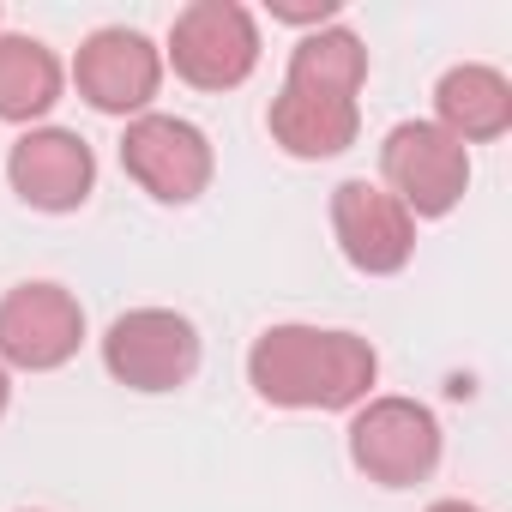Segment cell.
<instances>
[{
    "instance_id": "obj_1",
    "label": "cell",
    "mask_w": 512,
    "mask_h": 512,
    "mask_svg": "<svg viewBox=\"0 0 512 512\" xmlns=\"http://www.w3.org/2000/svg\"><path fill=\"white\" fill-rule=\"evenodd\" d=\"M380 380V356L356 332L272 326L247 350V386L272 410H356Z\"/></svg>"
},
{
    "instance_id": "obj_2",
    "label": "cell",
    "mask_w": 512,
    "mask_h": 512,
    "mask_svg": "<svg viewBox=\"0 0 512 512\" xmlns=\"http://www.w3.org/2000/svg\"><path fill=\"white\" fill-rule=\"evenodd\" d=\"M163 55L193 91H235L260 67V25L241 0H193L175 13Z\"/></svg>"
},
{
    "instance_id": "obj_3",
    "label": "cell",
    "mask_w": 512,
    "mask_h": 512,
    "mask_svg": "<svg viewBox=\"0 0 512 512\" xmlns=\"http://www.w3.org/2000/svg\"><path fill=\"white\" fill-rule=\"evenodd\" d=\"M350 464L380 488H416L440 464V422L416 398H368L350 416Z\"/></svg>"
},
{
    "instance_id": "obj_4",
    "label": "cell",
    "mask_w": 512,
    "mask_h": 512,
    "mask_svg": "<svg viewBox=\"0 0 512 512\" xmlns=\"http://www.w3.org/2000/svg\"><path fill=\"white\" fill-rule=\"evenodd\" d=\"M199 326L175 308H127L103 332V368L127 392H175L199 374Z\"/></svg>"
},
{
    "instance_id": "obj_5",
    "label": "cell",
    "mask_w": 512,
    "mask_h": 512,
    "mask_svg": "<svg viewBox=\"0 0 512 512\" xmlns=\"http://www.w3.org/2000/svg\"><path fill=\"white\" fill-rule=\"evenodd\" d=\"M380 175L410 217H446L470 187V151L434 121H398L380 145Z\"/></svg>"
},
{
    "instance_id": "obj_6",
    "label": "cell",
    "mask_w": 512,
    "mask_h": 512,
    "mask_svg": "<svg viewBox=\"0 0 512 512\" xmlns=\"http://www.w3.org/2000/svg\"><path fill=\"white\" fill-rule=\"evenodd\" d=\"M85 344V308L61 284H13L0 296V368L55 374Z\"/></svg>"
},
{
    "instance_id": "obj_7",
    "label": "cell",
    "mask_w": 512,
    "mask_h": 512,
    "mask_svg": "<svg viewBox=\"0 0 512 512\" xmlns=\"http://www.w3.org/2000/svg\"><path fill=\"white\" fill-rule=\"evenodd\" d=\"M121 169L157 205H193L211 187L217 157H211V139L193 121H181V115H139V121H127Z\"/></svg>"
},
{
    "instance_id": "obj_8",
    "label": "cell",
    "mask_w": 512,
    "mask_h": 512,
    "mask_svg": "<svg viewBox=\"0 0 512 512\" xmlns=\"http://www.w3.org/2000/svg\"><path fill=\"white\" fill-rule=\"evenodd\" d=\"M73 85L91 109L103 115H151V97L163 85V49L145 31L127 25H103L79 43L73 55Z\"/></svg>"
},
{
    "instance_id": "obj_9",
    "label": "cell",
    "mask_w": 512,
    "mask_h": 512,
    "mask_svg": "<svg viewBox=\"0 0 512 512\" xmlns=\"http://www.w3.org/2000/svg\"><path fill=\"white\" fill-rule=\"evenodd\" d=\"M332 235H338V253L368 278L404 272L416 253V217L368 175L332 187Z\"/></svg>"
},
{
    "instance_id": "obj_10",
    "label": "cell",
    "mask_w": 512,
    "mask_h": 512,
    "mask_svg": "<svg viewBox=\"0 0 512 512\" xmlns=\"http://www.w3.org/2000/svg\"><path fill=\"white\" fill-rule=\"evenodd\" d=\"M7 181L31 211H79L97 187V151L67 127H31L7 151Z\"/></svg>"
},
{
    "instance_id": "obj_11",
    "label": "cell",
    "mask_w": 512,
    "mask_h": 512,
    "mask_svg": "<svg viewBox=\"0 0 512 512\" xmlns=\"http://www.w3.org/2000/svg\"><path fill=\"white\" fill-rule=\"evenodd\" d=\"M266 127L272 139L302 157V163H320V157H338L356 145L362 133V109L356 97H332V91H308V85H284L266 109Z\"/></svg>"
},
{
    "instance_id": "obj_12",
    "label": "cell",
    "mask_w": 512,
    "mask_h": 512,
    "mask_svg": "<svg viewBox=\"0 0 512 512\" xmlns=\"http://www.w3.org/2000/svg\"><path fill=\"white\" fill-rule=\"evenodd\" d=\"M434 127L452 133L464 151L500 139L512 127V79L500 67H482V61H464V67L440 73V85H434Z\"/></svg>"
},
{
    "instance_id": "obj_13",
    "label": "cell",
    "mask_w": 512,
    "mask_h": 512,
    "mask_svg": "<svg viewBox=\"0 0 512 512\" xmlns=\"http://www.w3.org/2000/svg\"><path fill=\"white\" fill-rule=\"evenodd\" d=\"M61 61L37 37H0V121H43L61 103Z\"/></svg>"
},
{
    "instance_id": "obj_14",
    "label": "cell",
    "mask_w": 512,
    "mask_h": 512,
    "mask_svg": "<svg viewBox=\"0 0 512 512\" xmlns=\"http://www.w3.org/2000/svg\"><path fill=\"white\" fill-rule=\"evenodd\" d=\"M284 85H308V91H332V97H356L368 85V49L356 31L344 25H320L290 49V73Z\"/></svg>"
},
{
    "instance_id": "obj_15",
    "label": "cell",
    "mask_w": 512,
    "mask_h": 512,
    "mask_svg": "<svg viewBox=\"0 0 512 512\" xmlns=\"http://www.w3.org/2000/svg\"><path fill=\"white\" fill-rule=\"evenodd\" d=\"M272 19H284V25H332L338 19V0H272Z\"/></svg>"
},
{
    "instance_id": "obj_16",
    "label": "cell",
    "mask_w": 512,
    "mask_h": 512,
    "mask_svg": "<svg viewBox=\"0 0 512 512\" xmlns=\"http://www.w3.org/2000/svg\"><path fill=\"white\" fill-rule=\"evenodd\" d=\"M428 512H482V506H470V500H434Z\"/></svg>"
},
{
    "instance_id": "obj_17",
    "label": "cell",
    "mask_w": 512,
    "mask_h": 512,
    "mask_svg": "<svg viewBox=\"0 0 512 512\" xmlns=\"http://www.w3.org/2000/svg\"><path fill=\"white\" fill-rule=\"evenodd\" d=\"M7 404H13V380H7V368H0V416H7Z\"/></svg>"
}]
</instances>
